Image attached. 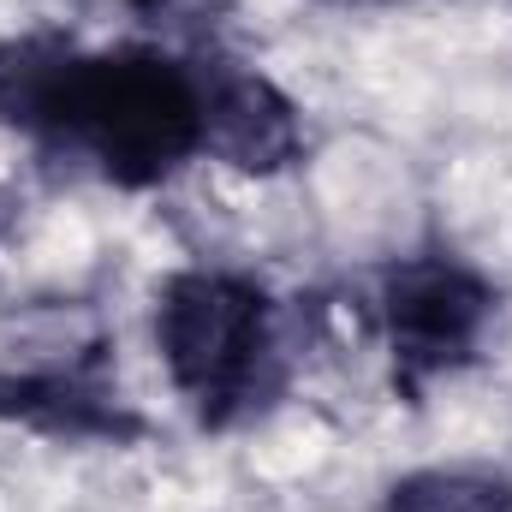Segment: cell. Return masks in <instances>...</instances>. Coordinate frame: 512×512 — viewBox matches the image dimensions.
<instances>
[{
	"mask_svg": "<svg viewBox=\"0 0 512 512\" xmlns=\"http://www.w3.org/2000/svg\"><path fill=\"white\" fill-rule=\"evenodd\" d=\"M42 149L90 161L108 185L155 191L191 161H203V84L197 60L155 42L78 48L60 114Z\"/></svg>",
	"mask_w": 512,
	"mask_h": 512,
	"instance_id": "cell-1",
	"label": "cell"
},
{
	"mask_svg": "<svg viewBox=\"0 0 512 512\" xmlns=\"http://www.w3.org/2000/svg\"><path fill=\"white\" fill-rule=\"evenodd\" d=\"M155 352L203 429H233L286 387V322L274 292L233 268H179L155 286Z\"/></svg>",
	"mask_w": 512,
	"mask_h": 512,
	"instance_id": "cell-2",
	"label": "cell"
},
{
	"mask_svg": "<svg viewBox=\"0 0 512 512\" xmlns=\"http://www.w3.org/2000/svg\"><path fill=\"white\" fill-rule=\"evenodd\" d=\"M495 310H501L495 280L465 256H399L376 286V322L393 358V382L405 393H423L429 382L477 364L495 328Z\"/></svg>",
	"mask_w": 512,
	"mask_h": 512,
	"instance_id": "cell-3",
	"label": "cell"
},
{
	"mask_svg": "<svg viewBox=\"0 0 512 512\" xmlns=\"http://www.w3.org/2000/svg\"><path fill=\"white\" fill-rule=\"evenodd\" d=\"M0 417L54 435V441H114L126 447L143 435V417L108 370V334L102 328H48L18 340L0 358Z\"/></svg>",
	"mask_w": 512,
	"mask_h": 512,
	"instance_id": "cell-4",
	"label": "cell"
},
{
	"mask_svg": "<svg viewBox=\"0 0 512 512\" xmlns=\"http://www.w3.org/2000/svg\"><path fill=\"white\" fill-rule=\"evenodd\" d=\"M203 84V161H221L245 179H280L304 161V114L298 102L245 60L209 54L197 60Z\"/></svg>",
	"mask_w": 512,
	"mask_h": 512,
	"instance_id": "cell-5",
	"label": "cell"
},
{
	"mask_svg": "<svg viewBox=\"0 0 512 512\" xmlns=\"http://www.w3.org/2000/svg\"><path fill=\"white\" fill-rule=\"evenodd\" d=\"M72 60H78V42L60 36V30L6 36L0 42V126L30 137V143H48V126H54L66 78H72Z\"/></svg>",
	"mask_w": 512,
	"mask_h": 512,
	"instance_id": "cell-6",
	"label": "cell"
},
{
	"mask_svg": "<svg viewBox=\"0 0 512 512\" xmlns=\"http://www.w3.org/2000/svg\"><path fill=\"white\" fill-rule=\"evenodd\" d=\"M387 512H512V477L477 465H429L387 489Z\"/></svg>",
	"mask_w": 512,
	"mask_h": 512,
	"instance_id": "cell-7",
	"label": "cell"
},
{
	"mask_svg": "<svg viewBox=\"0 0 512 512\" xmlns=\"http://www.w3.org/2000/svg\"><path fill=\"white\" fill-rule=\"evenodd\" d=\"M131 12L155 48L185 54V60H209V54H221L233 0H131Z\"/></svg>",
	"mask_w": 512,
	"mask_h": 512,
	"instance_id": "cell-8",
	"label": "cell"
},
{
	"mask_svg": "<svg viewBox=\"0 0 512 512\" xmlns=\"http://www.w3.org/2000/svg\"><path fill=\"white\" fill-rule=\"evenodd\" d=\"M322 6H340V12H382V6H411V0H322Z\"/></svg>",
	"mask_w": 512,
	"mask_h": 512,
	"instance_id": "cell-9",
	"label": "cell"
}]
</instances>
